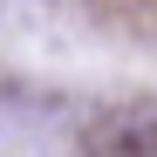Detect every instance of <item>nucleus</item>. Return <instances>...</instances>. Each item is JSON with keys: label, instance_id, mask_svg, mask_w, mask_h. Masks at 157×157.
Segmentation results:
<instances>
[{"label": "nucleus", "instance_id": "obj_1", "mask_svg": "<svg viewBox=\"0 0 157 157\" xmlns=\"http://www.w3.org/2000/svg\"><path fill=\"white\" fill-rule=\"evenodd\" d=\"M82 157H157V123L150 116H109L82 137Z\"/></svg>", "mask_w": 157, "mask_h": 157}]
</instances>
